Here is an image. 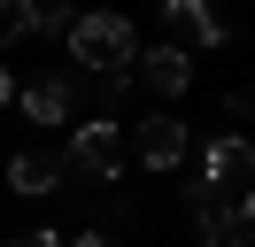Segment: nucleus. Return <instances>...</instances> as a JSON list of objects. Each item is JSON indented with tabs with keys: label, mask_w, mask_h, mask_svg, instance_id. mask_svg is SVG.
Here are the masks:
<instances>
[{
	"label": "nucleus",
	"mask_w": 255,
	"mask_h": 247,
	"mask_svg": "<svg viewBox=\"0 0 255 247\" xmlns=\"http://www.w3.org/2000/svg\"><path fill=\"white\" fill-rule=\"evenodd\" d=\"M70 62H85L93 77L109 70H131V54H139V31L124 23V15H70Z\"/></svg>",
	"instance_id": "obj_1"
},
{
	"label": "nucleus",
	"mask_w": 255,
	"mask_h": 247,
	"mask_svg": "<svg viewBox=\"0 0 255 247\" xmlns=\"http://www.w3.org/2000/svg\"><path fill=\"white\" fill-rule=\"evenodd\" d=\"M124 170V139H116V116H85L78 139L62 154V178H85V185H109Z\"/></svg>",
	"instance_id": "obj_2"
},
{
	"label": "nucleus",
	"mask_w": 255,
	"mask_h": 247,
	"mask_svg": "<svg viewBox=\"0 0 255 247\" xmlns=\"http://www.w3.org/2000/svg\"><path fill=\"white\" fill-rule=\"evenodd\" d=\"M248 170H255V147L240 131H224V139H209V154H201V193H248Z\"/></svg>",
	"instance_id": "obj_3"
},
{
	"label": "nucleus",
	"mask_w": 255,
	"mask_h": 247,
	"mask_svg": "<svg viewBox=\"0 0 255 247\" xmlns=\"http://www.w3.org/2000/svg\"><path fill=\"white\" fill-rule=\"evenodd\" d=\"M186 147H193V139H186L178 116H147V124H139V162H147V170H178Z\"/></svg>",
	"instance_id": "obj_4"
},
{
	"label": "nucleus",
	"mask_w": 255,
	"mask_h": 247,
	"mask_svg": "<svg viewBox=\"0 0 255 247\" xmlns=\"http://www.w3.org/2000/svg\"><path fill=\"white\" fill-rule=\"evenodd\" d=\"M248 232H255L248 193H224V209H201V247H248Z\"/></svg>",
	"instance_id": "obj_5"
},
{
	"label": "nucleus",
	"mask_w": 255,
	"mask_h": 247,
	"mask_svg": "<svg viewBox=\"0 0 255 247\" xmlns=\"http://www.w3.org/2000/svg\"><path fill=\"white\" fill-rule=\"evenodd\" d=\"M131 62H139V77L155 93H170V101L193 85V54H186V46H147V54H131Z\"/></svg>",
	"instance_id": "obj_6"
},
{
	"label": "nucleus",
	"mask_w": 255,
	"mask_h": 247,
	"mask_svg": "<svg viewBox=\"0 0 255 247\" xmlns=\"http://www.w3.org/2000/svg\"><path fill=\"white\" fill-rule=\"evenodd\" d=\"M70 108H78V85H70L62 70L39 77V85L23 93V116H31V124H70Z\"/></svg>",
	"instance_id": "obj_7"
},
{
	"label": "nucleus",
	"mask_w": 255,
	"mask_h": 247,
	"mask_svg": "<svg viewBox=\"0 0 255 247\" xmlns=\"http://www.w3.org/2000/svg\"><path fill=\"white\" fill-rule=\"evenodd\" d=\"M8 185H16V193H54V185H62V162H54V154H16V162H8Z\"/></svg>",
	"instance_id": "obj_8"
},
{
	"label": "nucleus",
	"mask_w": 255,
	"mask_h": 247,
	"mask_svg": "<svg viewBox=\"0 0 255 247\" xmlns=\"http://www.w3.org/2000/svg\"><path fill=\"white\" fill-rule=\"evenodd\" d=\"M170 23L186 31L193 46H224V15H209V8H193V0H170Z\"/></svg>",
	"instance_id": "obj_9"
},
{
	"label": "nucleus",
	"mask_w": 255,
	"mask_h": 247,
	"mask_svg": "<svg viewBox=\"0 0 255 247\" xmlns=\"http://www.w3.org/2000/svg\"><path fill=\"white\" fill-rule=\"evenodd\" d=\"M16 39H31V8L23 0H0V46H16Z\"/></svg>",
	"instance_id": "obj_10"
},
{
	"label": "nucleus",
	"mask_w": 255,
	"mask_h": 247,
	"mask_svg": "<svg viewBox=\"0 0 255 247\" xmlns=\"http://www.w3.org/2000/svg\"><path fill=\"white\" fill-rule=\"evenodd\" d=\"M31 31H70V8H31Z\"/></svg>",
	"instance_id": "obj_11"
},
{
	"label": "nucleus",
	"mask_w": 255,
	"mask_h": 247,
	"mask_svg": "<svg viewBox=\"0 0 255 247\" xmlns=\"http://www.w3.org/2000/svg\"><path fill=\"white\" fill-rule=\"evenodd\" d=\"M8 247H62V232H23V240H8Z\"/></svg>",
	"instance_id": "obj_12"
},
{
	"label": "nucleus",
	"mask_w": 255,
	"mask_h": 247,
	"mask_svg": "<svg viewBox=\"0 0 255 247\" xmlns=\"http://www.w3.org/2000/svg\"><path fill=\"white\" fill-rule=\"evenodd\" d=\"M62 247H116L109 232H85V240H62Z\"/></svg>",
	"instance_id": "obj_13"
},
{
	"label": "nucleus",
	"mask_w": 255,
	"mask_h": 247,
	"mask_svg": "<svg viewBox=\"0 0 255 247\" xmlns=\"http://www.w3.org/2000/svg\"><path fill=\"white\" fill-rule=\"evenodd\" d=\"M8 101H16V85H8V70H0V108H8Z\"/></svg>",
	"instance_id": "obj_14"
}]
</instances>
